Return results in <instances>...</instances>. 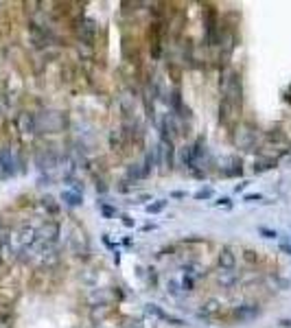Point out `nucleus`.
I'll return each mask as SVG.
<instances>
[{
    "label": "nucleus",
    "instance_id": "obj_1",
    "mask_svg": "<svg viewBox=\"0 0 291 328\" xmlns=\"http://www.w3.org/2000/svg\"><path fill=\"white\" fill-rule=\"evenodd\" d=\"M147 311L153 313L156 317H160L162 322H166V324H171V326H184V322L180 320V317H173V315H168V313H165L160 309L158 304H147Z\"/></svg>",
    "mask_w": 291,
    "mask_h": 328
},
{
    "label": "nucleus",
    "instance_id": "obj_2",
    "mask_svg": "<svg viewBox=\"0 0 291 328\" xmlns=\"http://www.w3.org/2000/svg\"><path fill=\"white\" fill-rule=\"evenodd\" d=\"M18 127H20V131H24V134H33V131L38 129V118L29 112L20 114L18 116Z\"/></svg>",
    "mask_w": 291,
    "mask_h": 328
},
{
    "label": "nucleus",
    "instance_id": "obj_3",
    "mask_svg": "<svg viewBox=\"0 0 291 328\" xmlns=\"http://www.w3.org/2000/svg\"><path fill=\"white\" fill-rule=\"evenodd\" d=\"M0 166H2L4 175H13L15 173V158H13L11 149L0 151Z\"/></svg>",
    "mask_w": 291,
    "mask_h": 328
},
{
    "label": "nucleus",
    "instance_id": "obj_4",
    "mask_svg": "<svg viewBox=\"0 0 291 328\" xmlns=\"http://www.w3.org/2000/svg\"><path fill=\"white\" fill-rule=\"evenodd\" d=\"M237 109V105L232 103L230 99L223 97L221 99V105H219V118L223 120V123H230V118H232V112Z\"/></svg>",
    "mask_w": 291,
    "mask_h": 328
},
{
    "label": "nucleus",
    "instance_id": "obj_5",
    "mask_svg": "<svg viewBox=\"0 0 291 328\" xmlns=\"http://www.w3.org/2000/svg\"><path fill=\"white\" fill-rule=\"evenodd\" d=\"M234 262H237V258H234L232 250H230V247H223L221 254H219V267H221V269H226V271H230L234 267Z\"/></svg>",
    "mask_w": 291,
    "mask_h": 328
},
{
    "label": "nucleus",
    "instance_id": "obj_6",
    "mask_svg": "<svg viewBox=\"0 0 291 328\" xmlns=\"http://www.w3.org/2000/svg\"><path fill=\"white\" fill-rule=\"evenodd\" d=\"M61 201H64L66 206H70V208H75V206H81L83 197H81V193H75V190H64V193H61Z\"/></svg>",
    "mask_w": 291,
    "mask_h": 328
},
{
    "label": "nucleus",
    "instance_id": "obj_7",
    "mask_svg": "<svg viewBox=\"0 0 291 328\" xmlns=\"http://www.w3.org/2000/svg\"><path fill=\"white\" fill-rule=\"evenodd\" d=\"M165 208H166V199H158V201H153V204L147 206V213H149V215H158V213H162Z\"/></svg>",
    "mask_w": 291,
    "mask_h": 328
},
{
    "label": "nucleus",
    "instance_id": "obj_8",
    "mask_svg": "<svg viewBox=\"0 0 291 328\" xmlns=\"http://www.w3.org/2000/svg\"><path fill=\"white\" fill-rule=\"evenodd\" d=\"M204 315H214L217 313V300H210V302H206V306H204Z\"/></svg>",
    "mask_w": 291,
    "mask_h": 328
},
{
    "label": "nucleus",
    "instance_id": "obj_9",
    "mask_svg": "<svg viewBox=\"0 0 291 328\" xmlns=\"http://www.w3.org/2000/svg\"><path fill=\"white\" fill-rule=\"evenodd\" d=\"M212 197V188H202L195 193V199H210Z\"/></svg>",
    "mask_w": 291,
    "mask_h": 328
},
{
    "label": "nucleus",
    "instance_id": "obj_10",
    "mask_svg": "<svg viewBox=\"0 0 291 328\" xmlns=\"http://www.w3.org/2000/svg\"><path fill=\"white\" fill-rule=\"evenodd\" d=\"M260 199H263V195H258V193H249L243 197V201H248V204H254V201H260Z\"/></svg>",
    "mask_w": 291,
    "mask_h": 328
},
{
    "label": "nucleus",
    "instance_id": "obj_11",
    "mask_svg": "<svg viewBox=\"0 0 291 328\" xmlns=\"http://www.w3.org/2000/svg\"><path fill=\"white\" fill-rule=\"evenodd\" d=\"M258 232L265 236V239H276V236H278V234H276V230H267V228H260Z\"/></svg>",
    "mask_w": 291,
    "mask_h": 328
},
{
    "label": "nucleus",
    "instance_id": "obj_12",
    "mask_svg": "<svg viewBox=\"0 0 291 328\" xmlns=\"http://www.w3.org/2000/svg\"><path fill=\"white\" fill-rule=\"evenodd\" d=\"M214 206H223V208H230L232 206V201L228 199V197H223V199H219V201H214Z\"/></svg>",
    "mask_w": 291,
    "mask_h": 328
},
{
    "label": "nucleus",
    "instance_id": "obj_13",
    "mask_svg": "<svg viewBox=\"0 0 291 328\" xmlns=\"http://www.w3.org/2000/svg\"><path fill=\"white\" fill-rule=\"evenodd\" d=\"M123 223H125V225H127V228H131V225H134V221H131V219H129V217H123Z\"/></svg>",
    "mask_w": 291,
    "mask_h": 328
}]
</instances>
